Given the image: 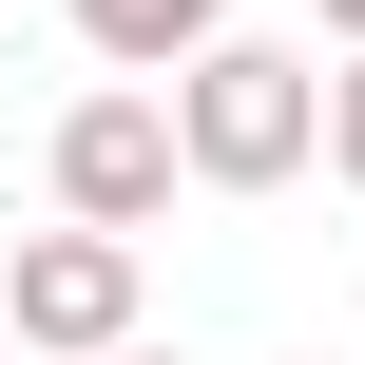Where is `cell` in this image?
<instances>
[{"instance_id":"cell-1","label":"cell","mask_w":365,"mask_h":365,"mask_svg":"<svg viewBox=\"0 0 365 365\" xmlns=\"http://www.w3.org/2000/svg\"><path fill=\"white\" fill-rule=\"evenodd\" d=\"M173 154H192V192H289V173L327 154V77H308L289 38H212V58L173 77Z\"/></svg>"},{"instance_id":"cell-2","label":"cell","mask_w":365,"mask_h":365,"mask_svg":"<svg viewBox=\"0 0 365 365\" xmlns=\"http://www.w3.org/2000/svg\"><path fill=\"white\" fill-rule=\"evenodd\" d=\"M0 346L115 365L135 346V250H115V231H19V250H0Z\"/></svg>"},{"instance_id":"cell-3","label":"cell","mask_w":365,"mask_h":365,"mask_svg":"<svg viewBox=\"0 0 365 365\" xmlns=\"http://www.w3.org/2000/svg\"><path fill=\"white\" fill-rule=\"evenodd\" d=\"M173 173H192V154H173V96H77V115H58V231H115V250H135V231L173 212Z\"/></svg>"},{"instance_id":"cell-4","label":"cell","mask_w":365,"mask_h":365,"mask_svg":"<svg viewBox=\"0 0 365 365\" xmlns=\"http://www.w3.org/2000/svg\"><path fill=\"white\" fill-rule=\"evenodd\" d=\"M77 38H96L115 77H192V58L231 38V0H77Z\"/></svg>"},{"instance_id":"cell-5","label":"cell","mask_w":365,"mask_h":365,"mask_svg":"<svg viewBox=\"0 0 365 365\" xmlns=\"http://www.w3.org/2000/svg\"><path fill=\"white\" fill-rule=\"evenodd\" d=\"M327 173H346V192H365V58H346V77H327Z\"/></svg>"},{"instance_id":"cell-6","label":"cell","mask_w":365,"mask_h":365,"mask_svg":"<svg viewBox=\"0 0 365 365\" xmlns=\"http://www.w3.org/2000/svg\"><path fill=\"white\" fill-rule=\"evenodd\" d=\"M308 19H327V38H346V58H365V0H308Z\"/></svg>"},{"instance_id":"cell-7","label":"cell","mask_w":365,"mask_h":365,"mask_svg":"<svg viewBox=\"0 0 365 365\" xmlns=\"http://www.w3.org/2000/svg\"><path fill=\"white\" fill-rule=\"evenodd\" d=\"M115 365H173V346H115Z\"/></svg>"}]
</instances>
